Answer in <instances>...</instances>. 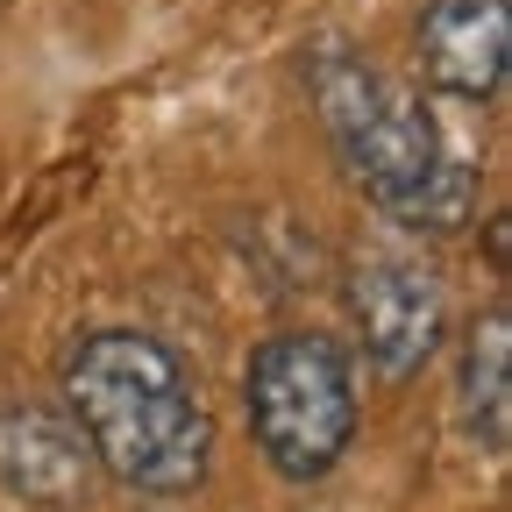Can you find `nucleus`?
Wrapping results in <instances>:
<instances>
[{
  "label": "nucleus",
  "mask_w": 512,
  "mask_h": 512,
  "mask_svg": "<svg viewBox=\"0 0 512 512\" xmlns=\"http://www.w3.org/2000/svg\"><path fill=\"white\" fill-rule=\"evenodd\" d=\"M64 413L86 434L93 463L128 491L178 498L214 463V420L185 363L136 328H100L64 363Z\"/></svg>",
  "instance_id": "nucleus-1"
},
{
  "label": "nucleus",
  "mask_w": 512,
  "mask_h": 512,
  "mask_svg": "<svg viewBox=\"0 0 512 512\" xmlns=\"http://www.w3.org/2000/svg\"><path fill=\"white\" fill-rule=\"evenodd\" d=\"M313 107H320V128H328L342 171L392 221L448 235L477 214V164H463L441 143V128L413 86L384 79L356 50H320L313 57Z\"/></svg>",
  "instance_id": "nucleus-2"
},
{
  "label": "nucleus",
  "mask_w": 512,
  "mask_h": 512,
  "mask_svg": "<svg viewBox=\"0 0 512 512\" xmlns=\"http://www.w3.org/2000/svg\"><path fill=\"white\" fill-rule=\"evenodd\" d=\"M242 406H249L256 448L278 463V477L313 484L342 463V448L356 434V363L320 328L271 335L249 356Z\"/></svg>",
  "instance_id": "nucleus-3"
},
{
  "label": "nucleus",
  "mask_w": 512,
  "mask_h": 512,
  "mask_svg": "<svg viewBox=\"0 0 512 512\" xmlns=\"http://www.w3.org/2000/svg\"><path fill=\"white\" fill-rule=\"evenodd\" d=\"M349 306H356L363 349H370V363L384 377H413L441 349L448 299H441V278L420 271V264H399V256H363V264L349 271Z\"/></svg>",
  "instance_id": "nucleus-4"
},
{
  "label": "nucleus",
  "mask_w": 512,
  "mask_h": 512,
  "mask_svg": "<svg viewBox=\"0 0 512 512\" xmlns=\"http://www.w3.org/2000/svg\"><path fill=\"white\" fill-rule=\"evenodd\" d=\"M413 50H420L427 86L456 93V100H491L505 86L512 15H505V0H427Z\"/></svg>",
  "instance_id": "nucleus-5"
},
{
  "label": "nucleus",
  "mask_w": 512,
  "mask_h": 512,
  "mask_svg": "<svg viewBox=\"0 0 512 512\" xmlns=\"http://www.w3.org/2000/svg\"><path fill=\"white\" fill-rule=\"evenodd\" d=\"M93 470L100 463H93L86 434L72 427V413L29 406V413L0 420V491L36 498V505H72V498H86Z\"/></svg>",
  "instance_id": "nucleus-6"
},
{
  "label": "nucleus",
  "mask_w": 512,
  "mask_h": 512,
  "mask_svg": "<svg viewBox=\"0 0 512 512\" xmlns=\"http://www.w3.org/2000/svg\"><path fill=\"white\" fill-rule=\"evenodd\" d=\"M463 427L491 448H505L512 434V320L505 313H484L470 328V349H463Z\"/></svg>",
  "instance_id": "nucleus-7"
}]
</instances>
